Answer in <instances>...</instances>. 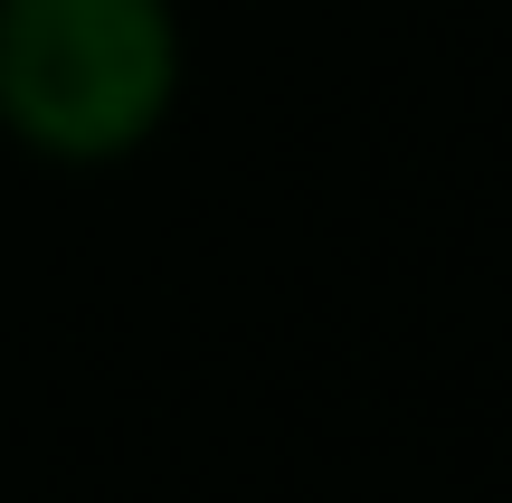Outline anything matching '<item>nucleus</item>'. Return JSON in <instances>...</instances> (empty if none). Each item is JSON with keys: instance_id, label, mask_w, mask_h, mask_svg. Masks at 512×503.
<instances>
[{"instance_id": "1", "label": "nucleus", "mask_w": 512, "mask_h": 503, "mask_svg": "<svg viewBox=\"0 0 512 503\" xmlns=\"http://www.w3.org/2000/svg\"><path fill=\"white\" fill-rule=\"evenodd\" d=\"M181 86V0H0V133L29 162H133L181 114Z\"/></svg>"}]
</instances>
